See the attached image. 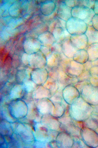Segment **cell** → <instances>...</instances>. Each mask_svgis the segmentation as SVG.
I'll return each mask as SVG.
<instances>
[{
	"label": "cell",
	"mask_w": 98,
	"mask_h": 148,
	"mask_svg": "<svg viewBox=\"0 0 98 148\" xmlns=\"http://www.w3.org/2000/svg\"><path fill=\"white\" fill-rule=\"evenodd\" d=\"M69 107L70 115L74 119L84 121L91 115L93 111L92 106L90 105L80 96L74 100Z\"/></svg>",
	"instance_id": "cell-1"
},
{
	"label": "cell",
	"mask_w": 98,
	"mask_h": 148,
	"mask_svg": "<svg viewBox=\"0 0 98 148\" xmlns=\"http://www.w3.org/2000/svg\"><path fill=\"white\" fill-rule=\"evenodd\" d=\"M60 123V128L73 137L81 138L80 132L83 127V122L77 121L70 115L62 116L59 120Z\"/></svg>",
	"instance_id": "cell-2"
},
{
	"label": "cell",
	"mask_w": 98,
	"mask_h": 148,
	"mask_svg": "<svg viewBox=\"0 0 98 148\" xmlns=\"http://www.w3.org/2000/svg\"><path fill=\"white\" fill-rule=\"evenodd\" d=\"M72 17L76 18L84 21L87 26H92V20L95 14L93 9L82 6H75L72 8Z\"/></svg>",
	"instance_id": "cell-3"
},
{
	"label": "cell",
	"mask_w": 98,
	"mask_h": 148,
	"mask_svg": "<svg viewBox=\"0 0 98 148\" xmlns=\"http://www.w3.org/2000/svg\"><path fill=\"white\" fill-rule=\"evenodd\" d=\"M80 96L92 106L98 105V87L90 83L85 85L80 93Z\"/></svg>",
	"instance_id": "cell-4"
},
{
	"label": "cell",
	"mask_w": 98,
	"mask_h": 148,
	"mask_svg": "<svg viewBox=\"0 0 98 148\" xmlns=\"http://www.w3.org/2000/svg\"><path fill=\"white\" fill-rule=\"evenodd\" d=\"M87 26L83 20L72 17L66 22V29L71 35L84 34Z\"/></svg>",
	"instance_id": "cell-5"
},
{
	"label": "cell",
	"mask_w": 98,
	"mask_h": 148,
	"mask_svg": "<svg viewBox=\"0 0 98 148\" xmlns=\"http://www.w3.org/2000/svg\"><path fill=\"white\" fill-rule=\"evenodd\" d=\"M81 138L87 146L96 148L98 146V133L94 130L83 127L80 132Z\"/></svg>",
	"instance_id": "cell-6"
},
{
	"label": "cell",
	"mask_w": 98,
	"mask_h": 148,
	"mask_svg": "<svg viewBox=\"0 0 98 148\" xmlns=\"http://www.w3.org/2000/svg\"><path fill=\"white\" fill-rule=\"evenodd\" d=\"M62 95L64 100L70 105L80 96V93L77 88L71 84L67 85L64 88Z\"/></svg>",
	"instance_id": "cell-7"
},
{
	"label": "cell",
	"mask_w": 98,
	"mask_h": 148,
	"mask_svg": "<svg viewBox=\"0 0 98 148\" xmlns=\"http://www.w3.org/2000/svg\"><path fill=\"white\" fill-rule=\"evenodd\" d=\"M47 64L46 57L40 52L29 54L28 65L32 68H43Z\"/></svg>",
	"instance_id": "cell-8"
},
{
	"label": "cell",
	"mask_w": 98,
	"mask_h": 148,
	"mask_svg": "<svg viewBox=\"0 0 98 148\" xmlns=\"http://www.w3.org/2000/svg\"><path fill=\"white\" fill-rule=\"evenodd\" d=\"M48 76L47 70L44 68L34 69L30 74L31 79L38 85L45 83L48 79Z\"/></svg>",
	"instance_id": "cell-9"
},
{
	"label": "cell",
	"mask_w": 98,
	"mask_h": 148,
	"mask_svg": "<svg viewBox=\"0 0 98 148\" xmlns=\"http://www.w3.org/2000/svg\"><path fill=\"white\" fill-rule=\"evenodd\" d=\"M57 145L60 148H71L74 143V137L68 133L62 131L59 133L57 138Z\"/></svg>",
	"instance_id": "cell-10"
},
{
	"label": "cell",
	"mask_w": 98,
	"mask_h": 148,
	"mask_svg": "<svg viewBox=\"0 0 98 148\" xmlns=\"http://www.w3.org/2000/svg\"><path fill=\"white\" fill-rule=\"evenodd\" d=\"M56 4L57 16L58 18L67 22L72 17L71 11L72 8L67 5L63 0L59 1Z\"/></svg>",
	"instance_id": "cell-11"
},
{
	"label": "cell",
	"mask_w": 98,
	"mask_h": 148,
	"mask_svg": "<svg viewBox=\"0 0 98 148\" xmlns=\"http://www.w3.org/2000/svg\"><path fill=\"white\" fill-rule=\"evenodd\" d=\"M84 66L83 64L79 63L73 59L66 68L67 75L73 77H79L84 71Z\"/></svg>",
	"instance_id": "cell-12"
},
{
	"label": "cell",
	"mask_w": 98,
	"mask_h": 148,
	"mask_svg": "<svg viewBox=\"0 0 98 148\" xmlns=\"http://www.w3.org/2000/svg\"><path fill=\"white\" fill-rule=\"evenodd\" d=\"M70 39L73 46L78 50H86L88 45V39L84 34L71 35Z\"/></svg>",
	"instance_id": "cell-13"
},
{
	"label": "cell",
	"mask_w": 98,
	"mask_h": 148,
	"mask_svg": "<svg viewBox=\"0 0 98 148\" xmlns=\"http://www.w3.org/2000/svg\"><path fill=\"white\" fill-rule=\"evenodd\" d=\"M52 33L56 40V42L59 43H61L66 39L70 38L71 35L66 27H56L53 29Z\"/></svg>",
	"instance_id": "cell-14"
},
{
	"label": "cell",
	"mask_w": 98,
	"mask_h": 148,
	"mask_svg": "<svg viewBox=\"0 0 98 148\" xmlns=\"http://www.w3.org/2000/svg\"><path fill=\"white\" fill-rule=\"evenodd\" d=\"M70 38L64 40L61 44L63 54L67 57L73 59L78 50L72 45Z\"/></svg>",
	"instance_id": "cell-15"
},
{
	"label": "cell",
	"mask_w": 98,
	"mask_h": 148,
	"mask_svg": "<svg viewBox=\"0 0 98 148\" xmlns=\"http://www.w3.org/2000/svg\"><path fill=\"white\" fill-rule=\"evenodd\" d=\"M85 34L88 39L87 47L92 44L98 43V31L92 26H87Z\"/></svg>",
	"instance_id": "cell-16"
},
{
	"label": "cell",
	"mask_w": 98,
	"mask_h": 148,
	"mask_svg": "<svg viewBox=\"0 0 98 148\" xmlns=\"http://www.w3.org/2000/svg\"><path fill=\"white\" fill-rule=\"evenodd\" d=\"M86 50L88 55V61L92 62L98 59V43L90 45Z\"/></svg>",
	"instance_id": "cell-17"
},
{
	"label": "cell",
	"mask_w": 98,
	"mask_h": 148,
	"mask_svg": "<svg viewBox=\"0 0 98 148\" xmlns=\"http://www.w3.org/2000/svg\"><path fill=\"white\" fill-rule=\"evenodd\" d=\"M73 60L81 64L85 63L88 61V55L87 51L85 49L78 50L74 55Z\"/></svg>",
	"instance_id": "cell-18"
},
{
	"label": "cell",
	"mask_w": 98,
	"mask_h": 148,
	"mask_svg": "<svg viewBox=\"0 0 98 148\" xmlns=\"http://www.w3.org/2000/svg\"><path fill=\"white\" fill-rule=\"evenodd\" d=\"M56 8V4L53 1H49L44 3L41 6L42 12L45 15L49 16L54 12Z\"/></svg>",
	"instance_id": "cell-19"
},
{
	"label": "cell",
	"mask_w": 98,
	"mask_h": 148,
	"mask_svg": "<svg viewBox=\"0 0 98 148\" xmlns=\"http://www.w3.org/2000/svg\"><path fill=\"white\" fill-rule=\"evenodd\" d=\"M24 48L26 53L31 54L37 52L40 48L38 43L35 42H25Z\"/></svg>",
	"instance_id": "cell-20"
},
{
	"label": "cell",
	"mask_w": 98,
	"mask_h": 148,
	"mask_svg": "<svg viewBox=\"0 0 98 148\" xmlns=\"http://www.w3.org/2000/svg\"><path fill=\"white\" fill-rule=\"evenodd\" d=\"M66 22L61 19L57 16L51 21L49 28V31L51 32L54 28L57 27H66Z\"/></svg>",
	"instance_id": "cell-21"
},
{
	"label": "cell",
	"mask_w": 98,
	"mask_h": 148,
	"mask_svg": "<svg viewBox=\"0 0 98 148\" xmlns=\"http://www.w3.org/2000/svg\"><path fill=\"white\" fill-rule=\"evenodd\" d=\"M24 91V90L22 84H16L12 88L11 90V96L13 98L19 97Z\"/></svg>",
	"instance_id": "cell-22"
},
{
	"label": "cell",
	"mask_w": 98,
	"mask_h": 148,
	"mask_svg": "<svg viewBox=\"0 0 98 148\" xmlns=\"http://www.w3.org/2000/svg\"><path fill=\"white\" fill-rule=\"evenodd\" d=\"M22 84L24 91L27 92L34 90L37 86L36 84L31 79L29 78L25 80Z\"/></svg>",
	"instance_id": "cell-23"
},
{
	"label": "cell",
	"mask_w": 98,
	"mask_h": 148,
	"mask_svg": "<svg viewBox=\"0 0 98 148\" xmlns=\"http://www.w3.org/2000/svg\"><path fill=\"white\" fill-rule=\"evenodd\" d=\"M94 0H75V6H82L93 9L95 2Z\"/></svg>",
	"instance_id": "cell-24"
},
{
	"label": "cell",
	"mask_w": 98,
	"mask_h": 148,
	"mask_svg": "<svg viewBox=\"0 0 98 148\" xmlns=\"http://www.w3.org/2000/svg\"><path fill=\"white\" fill-rule=\"evenodd\" d=\"M27 70H22L19 71L18 73V78L19 80L22 82L25 80L29 79V71Z\"/></svg>",
	"instance_id": "cell-25"
},
{
	"label": "cell",
	"mask_w": 98,
	"mask_h": 148,
	"mask_svg": "<svg viewBox=\"0 0 98 148\" xmlns=\"http://www.w3.org/2000/svg\"><path fill=\"white\" fill-rule=\"evenodd\" d=\"M89 71L90 76L98 80V65L93 66Z\"/></svg>",
	"instance_id": "cell-26"
},
{
	"label": "cell",
	"mask_w": 98,
	"mask_h": 148,
	"mask_svg": "<svg viewBox=\"0 0 98 148\" xmlns=\"http://www.w3.org/2000/svg\"><path fill=\"white\" fill-rule=\"evenodd\" d=\"M92 26L98 31V14H95L92 20Z\"/></svg>",
	"instance_id": "cell-27"
},
{
	"label": "cell",
	"mask_w": 98,
	"mask_h": 148,
	"mask_svg": "<svg viewBox=\"0 0 98 148\" xmlns=\"http://www.w3.org/2000/svg\"><path fill=\"white\" fill-rule=\"evenodd\" d=\"M29 54L26 53L23 54L22 57V61L24 64H28Z\"/></svg>",
	"instance_id": "cell-28"
},
{
	"label": "cell",
	"mask_w": 98,
	"mask_h": 148,
	"mask_svg": "<svg viewBox=\"0 0 98 148\" xmlns=\"http://www.w3.org/2000/svg\"><path fill=\"white\" fill-rule=\"evenodd\" d=\"M65 4L68 7L73 8L75 6V0H63Z\"/></svg>",
	"instance_id": "cell-29"
},
{
	"label": "cell",
	"mask_w": 98,
	"mask_h": 148,
	"mask_svg": "<svg viewBox=\"0 0 98 148\" xmlns=\"http://www.w3.org/2000/svg\"><path fill=\"white\" fill-rule=\"evenodd\" d=\"M93 10L95 14H98V0L95 1Z\"/></svg>",
	"instance_id": "cell-30"
}]
</instances>
